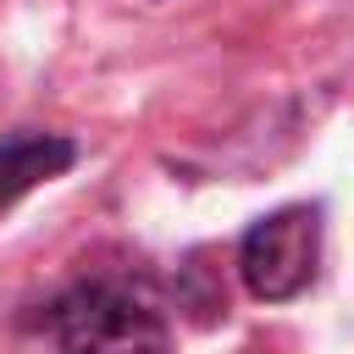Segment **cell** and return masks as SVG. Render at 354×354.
Returning a JSON list of instances; mask_svg holds the SVG:
<instances>
[{"mask_svg":"<svg viewBox=\"0 0 354 354\" xmlns=\"http://www.w3.org/2000/svg\"><path fill=\"white\" fill-rule=\"evenodd\" d=\"M39 354H171V332L144 288L94 277L39 310Z\"/></svg>","mask_w":354,"mask_h":354,"instance_id":"obj_1","label":"cell"},{"mask_svg":"<svg viewBox=\"0 0 354 354\" xmlns=\"http://www.w3.org/2000/svg\"><path fill=\"white\" fill-rule=\"evenodd\" d=\"M315 260H321V210L315 205H282V210L260 216L238 243L243 288L266 304L304 293L315 277Z\"/></svg>","mask_w":354,"mask_h":354,"instance_id":"obj_2","label":"cell"},{"mask_svg":"<svg viewBox=\"0 0 354 354\" xmlns=\"http://www.w3.org/2000/svg\"><path fill=\"white\" fill-rule=\"evenodd\" d=\"M77 160V144L61 133H11L0 138V210L17 205L22 194H33L39 183L61 177Z\"/></svg>","mask_w":354,"mask_h":354,"instance_id":"obj_3","label":"cell"}]
</instances>
